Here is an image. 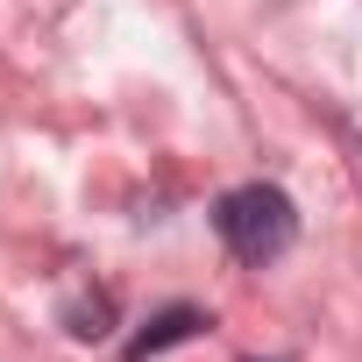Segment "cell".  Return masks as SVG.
Segmentation results:
<instances>
[{"instance_id": "cell-1", "label": "cell", "mask_w": 362, "mask_h": 362, "mask_svg": "<svg viewBox=\"0 0 362 362\" xmlns=\"http://www.w3.org/2000/svg\"><path fill=\"white\" fill-rule=\"evenodd\" d=\"M214 228H221V242L235 249V263L263 270V263H277V256L291 249L298 214H291V199H284L277 185H242V192H228V199L214 206Z\"/></svg>"}, {"instance_id": "cell-2", "label": "cell", "mask_w": 362, "mask_h": 362, "mask_svg": "<svg viewBox=\"0 0 362 362\" xmlns=\"http://www.w3.org/2000/svg\"><path fill=\"white\" fill-rule=\"evenodd\" d=\"M199 327H214L199 305H163L156 320H142V334L121 348V362H149V355H163V348H177V341H192Z\"/></svg>"}]
</instances>
